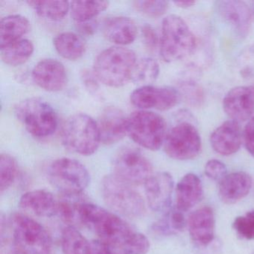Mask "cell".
<instances>
[{"mask_svg": "<svg viewBox=\"0 0 254 254\" xmlns=\"http://www.w3.org/2000/svg\"><path fill=\"white\" fill-rule=\"evenodd\" d=\"M78 217L99 240L120 251L135 232L120 215L93 203H78Z\"/></svg>", "mask_w": 254, "mask_h": 254, "instance_id": "6da1fadb", "label": "cell"}, {"mask_svg": "<svg viewBox=\"0 0 254 254\" xmlns=\"http://www.w3.org/2000/svg\"><path fill=\"white\" fill-rule=\"evenodd\" d=\"M135 53L123 47H113L102 51L96 57L93 73L105 85L120 87L131 79L136 64Z\"/></svg>", "mask_w": 254, "mask_h": 254, "instance_id": "7a4b0ae2", "label": "cell"}, {"mask_svg": "<svg viewBox=\"0 0 254 254\" xmlns=\"http://www.w3.org/2000/svg\"><path fill=\"white\" fill-rule=\"evenodd\" d=\"M101 190L105 204L114 213L129 218L145 215L146 206L142 195L114 174L104 177Z\"/></svg>", "mask_w": 254, "mask_h": 254, "instance_id": "3957f363", "label": "cell"}, {"mask_svg": "<svg viewBox=\"0 0 254 254\" xmlns=\"http://www.w3.org/2000/svg\"><path fill=\"white\" fill-rule=\"evenodd\" d=\"M13 248L17 254H51V237L47 230L33 218L16 213L11 219Z\"/></svg>", "mask_w": 254, "mask_h": 254, "instance_id": "277c9868", "label": "cell"}, {"mask_svg": "<svg viewBox=\"0 0 254 254\" xmlns=\"http://www.w3.org/2000/svg\"><path fill=\"white\" fill-rule=\"evenodd\" d=\"M196 48L191 29L179 16L169 15L163 20L160 38V56L168 63L188 57Z\"/></svg>", "mask_w": 254, "mask_h": 254, "instance_id": "5b68a950", "label": "cell"}, {"mask_svg": "<svg viewBox=\"0 0 254 254\" xmlns=\"http://www.w3.org/2000/svg\"><path fill=\"white\" fill-rule=\"evenodd\" d=\"M62 139L66 149L82 156L94 154L102 142L98 123L85 114H75L66 120Z\"/></svg>", "mask_w": 254, "mask_h": 254, "instance_id": "8992f818", "label": "cell"}, {"mask_svg": "<svg viewBox=\"0 0 254 254\" xmlns=\"http://www.w3.org/2000/svg\"><path fill=\"white\" fill-rule=\"evenodd\" d=\"M15 115L25 129L35 137H47L57 129L56 111L41 98H29L20 102L16 107Z\"/></svg>", "mask_w": 254, "mask_h": 254, "instance_id": "52a82bcc", "label": "cell"}, {"mask_svg": "<svg viewBox=\"0 0 254 254\" xmlns=\"http://www.w3.org/2000/svg\"><path fill=\"white\" fill-rule=\"evenodd\" d=\"M47 176L50 184L64 196H78L88 187L90 175L87 168L78 160L62 157L49 166Z\"/></svg>", "mask_w": 254, "mask_h": 254, "instance_id": "ba28073f", "label": "cell"}, {"mask_svg": "<svg viewBox=\"0 0 254 254\" xmlns=\"http://www.w3.org/2000/svg\"><path fill=\"white\" fill-rule=\"evenodd\" d=\"M127 134L142 148L157 151L164 143L167 135L166 121L151 111H135L127 117Z\"/></svg>", "mask_w": 254, "mask_h": 254, "instance_id": "9c48e42d", "label": "cell"}, {"mask_svg": "<svg viewBox=\"0 0 254 254\" xmlns=\"http://www.w3.org/2000/svg\"><path fill=\"white\" fill-rule=\"evenodd\" d=\"M114 175L130 184H144L153 175L149 160L134 148H126L119 151L113 161Z\"/></svg>", "mask_w": 254, "mask_h": 254, "instance_id": "30bf717a", "label": "cell"}, {"mask_svg": "<svg viewBox=\"0 0 254 254\" xmlns=\"http://www.w3.org/2000/svg\"><path fill=\"white\" fill-rule=\"evenodd\" d=\"M164 150L171 158L189 160L195 158L201 149V139L194 126L182 123L175 126L166 135Z\"/></svg>", "mask_w": 254, "mask_h": 254, "instance_id": "8fae6325", "label": "cell"}, {"mask_svg": "<svg viewBox=\"0 0 254 254\" xmlns=\"http://www.w3.org/2000/svg\"><path fill=\"white\" fill-rule=\"evenodd\" d=\"M179 99V93L175 89L152 85L139 87L130 94L132 105L142 111H168L174 108Z\"/></svg>", "mask_w": 254, "mask_h": 254, "instance_id": "7c38bea8", "label": "cell"}, {"mask_svg": "<svg viewBox=\"0 0 254 254\" xmlns=\"http://www.w3.org/2000/svg\"><path fill=\"white\" fill-rule=\"evenodd\" d=\"M148 206L154 212H167L170 209L174 181L168 172L153 174L144 184Z\"/></svg>", "mask_w": 254, "mask_h": 254, "instance_id": "4fadbf2b", "label": "cell"}, {"mask_svg": "<svg viewBox=\"0 0 254 254\" xmlns=\"http://www.w3.org/2000/svg\"><path fill=\"white\" fill-rule=\"evenodd\" d=\"M223 108L233 121L251 119L254 113V86H239L230 90L223 100Z\"/></svg>", "mask_w": 254, "mask_h": 254, "instance_id": "5bb4252c", "label": "cell"}, {"mask_svg": "<svg viewBox=\"0 0 254 254\" xmlns=\"http://www.w3.org/2000/svg\"><path fill=\"white\" fill-rule=\"evenodd\" d=\"M34 82L44 90L58 92L67 83V74L62 62L56 59H44L38 62L32 72Z\"/></svg>", "mask_w": 254, "mask_h": 254, "instance_id": "9a60e30c", "label": "cell"}, {"mask_svg": "<svg viewBox=\"0 0 254 254\" xmlns=\"http://www.w3.org/2000/svg\"><path fill=\"white\" fill-rule=\"evenodd\" d=\"M187 226L190 237L197 245L206 246L213 241L215 215L209 206H203L191 212L187 220Z\"/></svg>", "mask_w": 254, "mask_h": 254, "instance_id": "2e32d148", "label": "cell"}, {"mask_svg": "<svg viewBox=\"0 0 254 254\" xmlns=\"http://www.w3.org/2000/svg\"><path fill=\"white\" fill-rule=\"evenodd\" d=\"M217 11L221 18L238 35L247 36L251 24V12L245 2L241 1H221L217 2Z\"/></svg>", "mask_w": 254, "mask_h": 254, "instance_id": "e0dca14e", "label": "cell"}, {"mask_svg": "<svg viewBox=\"0 0 254 254\" xmlns=\"http://www.w3.org/2000/svg\"><path fill=\"white\" fill-rule=\"evenodd\" d=\"M127 118L121 110L108 108L98 122L101 141L105 145L117 143L127 134Z\"/></svg>", "mask_w": 254, "mask_h": 254, "instance_id": "ac0fdd59", "label": "cell"}, {"mask_svg": "<svg viewBox=\"0 0 254 254\" xmlns=\"http://www.w3.org/2000/svg\"><path fill=\"white\" fill-rule=\"evenodd\" d=\"M210 143L215 152L230 156L239 151L242 144V133L239 123L229 120L217 127L210 136Z\"/></svg>", "mask_w": 254, "mask_h": 254, "instance_id": "d6986e66", "label": "cell"}, {"mask_svg": "<svg viewBox=\"0 0 254 254\" xmlns=\"http://www.w3.org/2000/svg\"><path fill=\"white\" fill-rule=\"evenodd\" d=\"M203 197V187L200 178L192 173L184 175L175 190V208L185 212L198 204Z\"/></svg>", "mask_w": 254, "mask_h": 254, "instance_id": "ffe728a7", "label": "cell"}, {"mask_svg": "<svg viewBox=\"0 0 254 254\" xmlns=\"http://www.w3.org/2000/svg\"><path fill=\"white\" fill-rule=\"evenodd\" d=\"M252 184V178L246 172H233L220 181L218 195L224 203L233 204L249 194Z\"/></svg>", "mask_w": 254, "mask_h": 254, "instance_id": "44dd1931", "label": "cell"}, {"mask_svg": "<svg viewBox=\"0 0 254 254\" xmlns=\"http://www.w3.org/2000/svg\"><path fill=\"white\" fill-rule=\"evenodd\" d=\"M20 208L41 218L58 215L59 201L53 193L46 190H35L23 194L19 202Z\"/></svg>", "mask_w": 254, "mask_h": 254, "instance_id": "7402d4cb", "label": "cell"}, {"mask_svg": "<svg viewBox=\"0 0 254 254\" xmlns=\"http://www.w3.org/2000/svg\"><path fill=\"white\" fill-rule=\"evenodd\" d=\"M137 32L135 22L127 17H111L103 25L105 38L117 45L131 44L136 39Z\"/></svg>", "mask_w": 254, "mask_h": 254, "instance_id": "603a6c76", "label": "cell"}, {"mask_svg": "<svg viewBox=\"0 0 254 254\" xmlns=\"http://www.w3.org/2000/svg\"><path fill=\"white\" fill-rule=\"evenodd\" d=\"M30 29L27 18L19 14L7 16L0 21V48L22 39Z\"/></svg>", "mask_w": 254, "mask_h": 254, "instance_id": "cb8c5ba5", "label": "cell"}, {"mask_svg": "<svg viewBox=\"0 0 254 254\" xmlns=\"http://www.w3.org/2000/svg\"><path fill=\"white\" fill-rule=\"evenodd\" d=\"M55 48L64 59L75 61L82 57L86 51V43L82 37L74 32H63L53 40Z\"/></svg>", "mask_w": 254, "mask_h": 254, "instance_id": "d4e9b609", "label": "cell"}, {"mask_svg": "<svg viewBox=\"0 0 254 254\" xmlns=\"http://www.w3.org/2000/svg\"><path fill=\"white\" fill-rule=\"evenodd\" d=\"M1 49V59L9 66L26 63L34 53V45L29 40L21 39Z\"/></svg>", "mask_w": 254, "mask_h": 254, "instance_id": "484cf974", "label": "cell"}, {"mask_svg": "<svg viewBox=\"0 0 254 254\" xmlns=\"http://www.w3.org/2000/svg\"><path fill=\"white\" fill-rule=\"evenodd\" d=\"M90 243V241L74 226H67L62 231V246L64 254H89Z\"/></svg>", "mask_w": 254, "mask_h": 254, "instance_id": "4316f807", "label": "cell"}, {"mask_svg": "<svg viewBox=\"0 0 254 254\" xmlns=\"http://www.w3.org/2000/svg\"><path fill=\"white\" fill-rule=\"evenodd\" d=\"M160 66L154 59L145 58L136 62L132 72V82L140 87L151 85L158 78Z\"/></svg>", "mask_w": 254, "mask_h": 254, "instance_id": "83f0119b", "label": "cell"}, {"mask_svg": "<svg viewBox=\"0 0 254 254\" xmlns=\"http://www.w3.org/2000/svg\"><path fill=\"white\" fill-rule=\"evenodd\" d=\"M108 6L107 1H73L70 2L71 16L76 23L89 21Z\"/></svg>", "mask_w": 254, "mask_h": 254, "instance_id": "f1b7e54d", "label": "cell"}, {"mask_svg": "<svg viewBox=\"0 0 254 254\" xmlns=\"http://www.w3.org/2000/svg\"><path fill=\"white\" fill-rule=\"evenodd\" d=\"M27 3L40 17L51 20H62L70 9L66 1H28Z\"/></svg>", "mask_w": 254, "mask_h": 254, "instance_id": "f546056e", "label": "cell"}, {"mask_svg": "<svg viewBox=\"0 0 254 254\" xmlns=\"http://www.w3.org/2000/svg\"><path fill=\"white\" fill-rule=\"evenodd\" d=\"M184 213L176 208L169 209L161 219L154 223L153 230L163 236H169L183 231L187 225Z\"/></svg>", "mask_w": 254, "mask_h": 254, "instance_id": "4dcf8cb0", "label": "cell"}, {"mask_svg": "<svg viewBox=\"0 0 254 254\" xmlns=\"http://www.w3.org/2000/svg\"><path fill=\"white\" fill-rule=\"evenodd\" d=\"M17 161L9 154H2L0 157V191L3 192L14 184L18 176Z\"/></svg>", "mask_w": 254, "mask_h": 254, "instance_id": "1f68e13d", "label": "cell"}, {"mask_svg": "<svg viewBox=\"0 0 254 254\" xmlns=\"http://www.w3.org/2000/svg\"><path fill=\"white\" fill-rule=\"evenodd\" d=\"M150 249V242L145 235L134 232L125 243L120 252L123 254H146Z\"/></svg>", "mask_w": 254, "mask_h": 254, "instance_id": "d6a6232c", "label": "cell"}, {"mask_svg": "<svg viewBox=\"0 0 254 254\" xmlns=\"http://www.w3.org/2000/svg\"><path fill=\"white\" fill-rule=\"evenodd\" d=\"M233 228L242 239L254 240V210L236 217L233 223Z\"/></svg>", "mask_w": 254, "mask_h": 254, "instance_id": "836d02e7", "label": "cell"}, {"mask_svg": "<svg viewBox=\"0 0 254 254\" xmlns=\"http://www.w3.org/2000/svg\"><path fill=\"white\" fill-rule=\"evenodd\" d=\"M133 6L139 12L148 17H161L169 8V2L166 1H135Z\"/></svg>", "mask_w": 254, "mask_h": 254, "instance_id": "e575fe53", "label": "cell"}, {"mask_svg": "<svg viewBox=\"0 0 254 254\" xmlns=\"http://www.w3.org/2000/svg\"><path fill=\"white\" fill-rule=\"evenodd\" d=\"M65 198L59 201L58 206V215L61 217L62 220L68 224H71L78 217V203L69 201V197L65 196Z\"/></svg>", "mask_w": 254, "mask_h": 254, "instance_id": "d590c367", "label": "cell"}, {"mask_svg": "<svg viewBox=\"0 0 254 254\" xmlns=\"http://www.w3.org/2000/svg\"><path fill=\"white\" fill-rule=\"evenodd\" d=\"M205 175L209 179L221 181L227 175V169L224 163L218 160H210L206 163Z\"/></svg>", "mask_w": 254, "mask_h": 254, "instance_id": "8d00e7d4", "label": "cell"}, {"mask_svg": "<svg viewBox=\"0 0 254 254\" xmlns=\"http://www.w3.org/2000/svg\"><path fill=\"white\" fill-rule=\"evenodd\" d=\"M142 36L144 44L148 50L153 51L160 45V41H159L157 32L150 25L146 24L142 26Z\"/></svg>", "mask_w": 254, "mask_h": 254, "instance_id": "74e56055", "label": "cell"}, {"mask_svg": "<svg viewBox=\"0 0 254 254\" xmlns=\"http://www.w3.org/2000/svg\"><path fill=\"white\" fill-rule=\"evenodd\" d=\"M244 141L248 152L254 157V117H252L245 126Z\"/></svg>", "mask_w": 254, "mask_h": 254, "instance_id": "f35d334b", "label": "cell"}, {"mask_svg": "<svg viewBox=\"0 0 254 254\" xmlns=\"http://www.w3.org/2000/svg\"><path fill=\"white\" fill-rule=\"evenodd\" d=\"M116 251L114 248L102 241H90L89 254H115Z\"/></svg>", "mask_w": 254, "mask_h": 254, "instance_id": "ab89813d", "label": "cell"}, {"mask_svg": "<svg viewBox=\"0 0 254 254\" xmlns=\"http://www.w3.org/2000/svg\"><path fill=\"white\" fill-rule=\"evenodd\" d=\"M77 29L83 35H91L96 32L97 23L94 20L83 22V23H76Z\"/></svg>", "mask_w": 254, "mask_h": 254, "instance_id": "60d3db41", "label": "cell"}, {"mask_svg": "<svg viewBox=\"0 0 254 254\" xmlns=\"http://www.w3.org/2000/svg\"><path fill=\"white\" fill-rule=\"evenodd\" d=\"M81 78H82L84 85L88 90H93V91H96L97 90L99 87H98L96 80L98 79L94 73L90 74L88 72H84L82 76H81Z\"/></svg>", "mask_w": 254, "mask_h": 254, "instance_id": "b9f144b4", "label": "cell"}, {"mask_svg": "<svg viewBox=\"0 0 254 254\" xmlns=\"http://www.w3.org/2000/svg\"><path fill=\"white\" fill-rule=\"evenodd\" d=\"M175 4L178 5V7H180V8H188L193 6L195 4V2L194 1L185 0V1H177V2H175Z\"/></svg>", "mask_w": 254, "mask_h": 254, "instance_id": "7bdbcfd3", "label": "cell"}]
</instances>
